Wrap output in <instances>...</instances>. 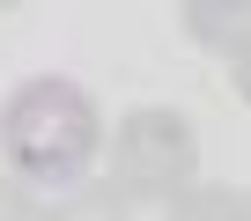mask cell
Returning a JSON list of instances; mask_svg holds the SVG:
<instances>
[{
    "instance_id": "1",
    "label": "cell",
    "mask_w": 251,
    "mask_h": 221,
    "mask_svg": "<svg viewBox=\"0 0 251 221\" xmlns=\"http://www.w3.org/2000/svg\"><path fill=\"white\" fill-rule=\"evenodd\" d=\"M103 155V110L81 81L37 74L0 103V162L30 192H74L89 184V162Z\"/></svg>"
},
{
    "instance_id": "2",
    "label": "cell",
    "mask_w": 251,
    "mask_h": 221,
    "mask_svg": "<svg viewBox=\"0 0 251 221\" xmlns=\"http://www.w3.org/2000/svg\"><path fill=\"white\" fill-rule=\"evenodd\" d=\"M111 148V192L126 206H170L200 184V126L170 103H141L103 133Z\"/></svg>"
},
{
    "instance_id": "3",
    "label": "cell",
    "mask_w": 251,
    "mask_h": 221,
    "mask_svg": "<svg viewBox=\"0 0 251 221\" xmlns=\"http://www.w3.org/2000/svg\"><path fill=\"white\" fill-rule=\"evenodd\" d=\"M177 22H185V37L200 52H222V59L251 52V0H185Z\"/></svg>"
},
{
    "instance_id": "4",
    "label": "cell",
    "mask_w": 251,
    "mask_h": 221,
    "mask_svg": "<svg viewBox=\"0 0 251 221\" xmlns=\"http://www.w3.org/2000/svg\"><path fill=\"white\" fill-rule=\"evenodd\" d=\"M163 221H251V199L236 184H192L185 199L163 206Z\"/></svg>"
},
{
    "instance_id": "5",
    "label": "cell",
    "mask_w": 251,
    "mask_h": 221,
    "mask_svg": "<svg viewBox=\"0 0 251 221\" xmlns=\"http://www.w3.org/2000/svg\"><path fill=\"white\" fill-rule=\"evenodd\" d=\"M45 221H133V206H126L111 184H74L45 206Z\"/></svg>"
},
{
    "instance_id": "6",
    "label": "cell",
    "mask_w": 251,
    "mask_h": 221,
    "mask_svg": "<svg viewBox=\"0 0 251 221\" xmlns=\"http://www.w3.org/2000/svg\"><path fill=\"white\" fill-rule=\"evenodd\" d=\"M0 221H45V192H30L23 177L0 170Z\"/></svg>"
},
{
    "instance_id": "7",
    "label": "cell",
    "mask_w": 251,
    "mask_h": 221,
    "mask_svg": "<svg viewBox=\"0 0 251 221\" xmlns=\"http://www.w3.org/2000/svg\"><path fill=\"white\" fill-rule=\"evenodd\" d=\"M229 81H236V96L251 103V52H244V59H229Z\"/></svg>"
},
{
    "instance_id": "8",
    "label": "cell",
    "mask_w": 251,
    "mask_h": 221,
    "mask_svg": "<svg viewBox=\"0 0 251 221\" xmlns=\"http://www.w3.org/2000/svg\"><path fill=\"white\" fill-rule=\"evenodd\" d=\"M244 199H251V192H244Z\"/></svg>"
}]
</instances>
